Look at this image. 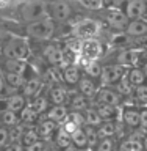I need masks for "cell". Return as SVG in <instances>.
Here are the masks:
<instances>
[{
	"instance_id": "6da1fadb",
	"label": "cell",
	"mask_w": 147,
	"mask_h": 151,
	"mask_svg": "<svg viewBox=\"0 0 147 151\" xmlns=\"http://www.w3.org/2000/svg\"><path fill=\"white\" fill-rule=\"evenodd\" d=\"M19 17L27 25L50 17L49 16V3L45 0H27L25 3H22L19 6Z\"/></svg>"
},
{
	"instance_id": "7a4b0ae2",
	"label": "cell",
	"mask_w": 147,
	"mask_h": 151,
	"mask_svg": "<svg viewBox=\"0 0 147 151\" xmlns=\"http://www.w3.org/2000/svg\"><path fill=\"white\" fill-rule=\"evenodd\" d=\"M2 54H3V58L27 61L31 54V49H30V44L23 38H9L2 46Z\"/></svg>"
},
{
	"instance_id": "3957f363",
	"label": "cell",
	"mask_w": 147,
	"mask_h": 151,
	"mask_svg": "<svg viewBox=\"0 0 147 151\" xmlns=\"http://www.w3.org/2000/svg\"><path fill=\"white\" fill-rule=\"evenodd\" d=\"M55 28H56V24L50 17H47V19H42V21L25 25V35L38 41H47L55 35Z\"/></svg>"
},
{
	"instance_id": "277c9868",
	"label": "cell",
	"mask_w": 147,
	"mask_h": 151,
	"mask_svg": "<svg viewBox=\"0 0 147 151\" xmlns=\"http://www.w3.org/2000/svg\"><path fill=\"white\" fill-rule=\"evenodd\" d=\"M143 57H144L143 49H138V47H125V49H121L119 54H117L116 65H119L125 69L141 68L139 65L143 63Z\"/></svg>"
},
{
	"instance_id": "5b68a950",
	"label": "cell",
	"mask_w": 147,
	"mask_h": 151,
	"mask_svg": "<svg viewBox=\"0 0 147 151\" xmlns=\"http://www.w3.org/2000/svg\"><path fill=\"white\" fill-rule=\"evenodd\" d=\"M127 69L122 66L113 63V65H103L102 66V74H100V83L102 87L107 88H114L122 79L125 77Z\"/></svg>"
},
{
	"instance_id": "8992f818",
	"label": "cell",
	"mask_w": 147,
	"mask_h": 151,
	"mask_svg": "<svg viewBox=\"0 0 147 151\" xmlns=\"http://www.w3.org/2000/svg\"><path fill=\"white\" fill-rule=\"evenodd\" d=\"M80 55L83 61H99V58L103 54V44L99 38H91V40H82L78 46Z\"/></svg>"
},
{
	"instance_id": "52a82bcc",
	"label": "cell",
	"mask_w": 147,
	"mask_h": 151,
	"mask_svg": "<svg viewBox=\"0 0 147 151\" xmlns=\"http://www.w3.org/2000/svg\"><path fill=\"white\" fill-rule=\"evenodd\" d=\"M102 32V24L96 21V19H83L80 21L77 25L74 27V35L78 38L80 41L82 40H91V38H99Z\"/></svg>"
},
{
	"instance_id": "ba28073f",
	"label": "cell",
	"mask_w": 147,
	"mask_h": 151,
	"mask_svg": "<svg viewBox=\"0 0 147 151\" xmlns=\"http://www.w3.org/2000/svg\"><path fill=\"white\" fill-rule=\"evenodd\" d=\"M49 16L55 24H66L72 16V8L66 0H53L49 5Z\"/></svg>"
},
{
	"instance_id": "9c48e42d",
	"label": "cell",
	"mask_w": 147,
	"mask_h": 151,
	"mask_svg": "<svg viewBox=\"0 0 147 151\" xmlns=\"http://www.w3.org/2000/svg\"><path fill=\"white\" fill-rule=\"evenodd\" d=\"M105 22L108 27L116 32H125L130 24L124 9H119V8H108L105 11Z\"/></svg>"
},
{
	"instance_id": "30bf717a",
	"label": "cell",
	"mask_w": 147,
	"mask_h": 151,
	"mask_svg": "<svg viewBox=\"0 0 147 151\" xmlns=\"http://www.w3.org/2000/svg\"><path fill=\"white\" fill-rule=\"evenodd\" d=\"M42 57H44L45 63L53 68H61L66 66V52L56 44H45L42 47Z\"/></svg>"
},
{
	"instance_id": "8fae6325",
	"label": "cell",
	"mask_w": 147,
	"mask_h": 151,
	"mask_svg": "<svg viewBox=\"0 0 147 151\" xmlns=\"http://www.w3.org/2000/svg\"><path fill=\"white\" fill-rule=\"evenodd\" d=\"M124 13L129 21H141L147 16V2L146 0H129L124 6Z\"/></svg>"
},
{
	"instance_id": "7c38bea8",
	"label": "cell",
	"mask_w": 147,
	"mask_h": 151,
	"mask_svg": "<svg viewBox=\"0 0 147 151\" xmlns=\"http://www.w3.org/2000/svg\"><path fill=\"white\" fill-rule=\"evenodd\" d=\"M69 98H70V94H69V91H67V88H66L64 83L50 87L49 96H47L50 106H67Z\"/></svg>"
},
{
	"instance_id": "4fadbf2b",
	"label": "cell",
	"mask_w": 147,
	"mask_h": 151,
	"mask_svg": "<svg viewBox=\"0 0 147 151\" xmlns=\"http://www.w3.org/2000/svg\"><path fill=\"white\" fill-rule=\"evenodd\" d=\"M94 102H100V104H107V106H113V107H119L122 102V96L116 91L114 88H107V87H100Z\"/></svg>"
},
{
	"instance_id": "5bb4252c",
	"label": "cell",
	"mask_w": 147,
	"mask_h": 151,
	"mask_svg": "<svg viewBox=\"0 0 147 151\" xmlns=\"http://www.w3.org/2000/svg\"><path fill=\"white\" fill-rule=\"evenodd\" d=\"M61 77H63V83L66 87H77L80 79L83 77V71L77 65H66L63 71H61Z\"/></svg>"
},
{
	"instance_id": "9a60e30c",
	"label": "cell",
	"mask_w": 147,
	"mask_h": 151,
	"mask_svg": "<svg viewBox=\"0 0 147 151\" xmlns=\"http://www.w3.org/2000/svg\"><path fill=\"white\" fill-rule=\"evenodd\" d=\"M99 90H100V85H99V82H96V80L86 77V76H83V77L80 79L78 85H77V91H78L80 94H83L85 98H88L89 101L96 99Z\"/></svg>"
},
{
	"instance_id": "2e32d148",
	"label": "cell",
	"mask_w": 147,
	"mask_h": 151,
	"mask_svg": "<svg viewBox=\"0 0 147 151\" xmlns=\"http://www.w3.org/2000/svg\"><path fill=\"white\" fill-rule=\"evenodd\" d=\"M141 109L135 106H127L121 110V121L124 123L130 129H138L139 127V120H141Z\"/></svg>"
},
{
	"instance_id": "e0dca14e",
	"label": "cell",
	"mask_w": 147,
	"mask_h": 151,
	"mask_svg": "<svg viewBox=\"0 0 147 151\" xmlns=\"http://www.w3.org/2000/svg\"><path fill=\"white\" fill-rule=\"evenodd\" d=\"M42 85H44V82H42V79L39 76H33L30 79H25V83H23V87L21 88V93L27 99H31V98H35L41 93Z\"/></svg>"
},
{
	"instance_id": "ac0fdd59",
	"label": "cell",
	"mask_w": 147,
	"mask_h": 151,
	"mask_svg": "<svg viewBox=\"0 0 147 151\" xmlns=\"http://www.w3.org/2000/svg\"><path fill=\"white\" fill-rule=\"evenodd\" d=\"M27 101L28 99L23 96L22 93H13V94H9V96H6L3 99V109L19 113L27 106Z\"/></svg>"
},
{
	"instance_id": "d6986e66",
	"label": "cell",
	"mask_w": 147,
	"mask_h": 151,
	"mask_svg": "<svg viewBox=\"0 0 147 151\" xmlns=\"http://www.w3.org/2000/svg\"><path fill=\"white\" fill-rule=\"evenodd\" d=\"M58 124L53 121H50V120H47V118H44L42 121H38V124H36V132H38V135L41 137V140H44L47 142L49 139H53L55 134H56V131H58Z\"/></svg>"
},
{
	"instance_id": "ffe728a7",
	"label": "cell",
	"mask_w": 147,
	"mask_h": 151,
	"mask_svg": "<svg viewBox=\"0 0 147 151\" xmlns=\"http://www.w3.org/2000/svg\"><path fill=\"white\" fill-rule=\"evenodd\" d=\"M92 107L97 110V113L100 115V118L103 121H116L117 118H121L119 107L107 106V104H100V102H94Z\"/></svg>"
},
{
	"instance_id": "44dd1931",
	"label": "cell",
	"mask_w": 147,
	"mask_h": 151,
	"mask_svg": "<svg viewBox=\"0 0 147 151\" xmlns=\"http://www.w3.org/2000/svg\"><path fill=\"white\" fill-rule=\"evenodd\" d=\"M44 115H45L47 120L53 121V123H56V124H61L63 121L67 120L69 107L67 106H50L49 110H47Z\"/></svg>"
},
{
	"instance_id": "7402d4cb",
	"label": "cell",
	"mask_w": 147,
	"mask_h": 151,
	"mask_svg": "<svg viewBox=\"0 0 147 151\" xmlns=\"http://www.w3.org/2000/svg\"><path fill=\"white\" fill-rule=\"evenodd\" d=\"M127 36H131V38H143L147 36V21L146 19H141V21H130L127 30L124 32Z\"/></svg>"
},
{
	"instance_id": "603a6c76",
	"label": "cell",
	"mask_w": 147,
	"mask_h": 151,
	"mask_svg": "<svg viewBox=\"0 0 147 151\" xmlns=\"http://www.w3.org/2000/svg\"><path fill=\"white\" fill-rule=\"evenodd\" d=\"M67 106H69V112H85L88 107H91L92 104L91 101H89L88 98H85L83 94H80L78 91L77 93H74L72 96L69 98V102H67Z\"/></svg>"
},
{
	"instance_id": "cb8c5ba5",
	"label": "cell",
	"mask_w": 147,
	"mask_h": 151,
	"mask_svg": "<svg viewBox=\"0 0 147 151\" xmlns=\"http://www.w3.org/2000/svg\"><path fill=\"white\" fill-rule=\"evenodd\" d=\"M39 113H38L35 109H31L30 106H27L19 112V118H21V123L25 127H36L38 124V120H39Z\"/></svg>"
},
{
	"instance_id": "d4e9b609",
	"label": "cell",
	"mask_w": 147,
	"mask_h": 151,
	"mask_svg": "<svg viewBox=\"0 0 147 151\" xmlns=\"http://www.w3.org/2000/svg\"><path fill=\"white\" fill-rule=\"evenodd\" d=\"M119 124L117 121H103L100 126L97 127L99 139H116L119 134Z\"/></svg>"
},
{
	"instance_id": "484cf974",
	"label": "cell",
	"mask_w": 147,
	"mask_h": 151,
	"mask_svg": "<svg viewBox=\"0 0 147 151\" xmlns=\"http://www.w3.org/2000/svg\"><path fill=\"white\" fill-rule=\"evenodd\" d=\"M127 82L130 83L131 88H136V87H141V85L147 83V76L144 73V68L127 69Z\"/></svg>"
},
{
	"instance_id": "4316f807",
	"label": "cell",
	"mask_w": 147,
	"mask_h": 151,
	"mask_svg": "<svg viewBox=\"0 0 147 151\" xmlns=\"http://www.w3.org/2000/svg\"><path fill=\"white\" fill-rule=\"evenodd\" d=\"M3 71L11 74H25L27 71V61L22 60H13V58H3Z\"/></svg>"
},
{
	"instance_id": "83f0119b",
	"label": "cell",
	"mask_w": 147,
	"mask_h": 151,
	"mask_svg": "<svg viewBox=\"0 0 147 151\" xmlns=\"http://www.w3.org/2000/svg\"><path fill=\"white\" fill-rule=\"evenodd\" d=\"M116 151H144V142L130 135L125 140H122Z\"/></svg>"
},
{
	"instance_id": "f1b7e54d",
	"label": "cell",
	"mask_w": 147,
	"mask_h": 151,
	"mask_svg": "<svg viewBox=\"0 0 147 151\" xmlns=\"http://www.w3.org/2000/svg\"><path fill=\"white\" fill-rule=\"evenodd\" d=\"M82 115H83V121H85V126H89V127H97L103 123V120L100 118V115L97 113V110L94 109L92 106L91 107H88L85 112H82Z\"/></svg>"
},
{
	"instance_id": "f546056e",
	"label": "cell",
	"mask_w": 147,
	"mask_h": 151,
	"mask_svg": "<svg viewBox=\"0 0 147 151\" xmlns=\"http://www.w3.org/2000/svg\"><path fill=\"white\" fill-rule=\"evenodd\" d=\"M39 77L42 79V82H49L50 87H53V85H60L61 82H63V77H61V71L60 68H53V66H49L44 73H42V76H39Z\"/></svg>"
},
{
	"instance_id": "4dcf8cb0",
	"label": "cell",
	"mask_w": 147,
	"mask_h": 151,
	"mask_svg": "<svg viewBox=\"0 0 147 151\" xmlns=\"http://www.w3.org/2000/svg\"><path fill=\"white\" fill-rule=\"evenodd\" d=\"M27 104H28L31 109H35V110L39 113V115H44V113L49 110V107H50L49 99H47L45 96H41V94H38V96L28 99Z\"/></svg>"
},
{
	"instance_id": "1f68e13d",
	"label": "cell",
	"mask_w": 147,
	"mask_h": 151,
	"mask_svg": "<svg viewBox=\"0 0 147 151\" xmlns=\"http://www.w3.org/2000/svg\"><path fill=\"white\" fill-rule=\"evenodd\" d=\"M0 124H2L3 127H6V129H9V127H13V126L21 124V118H19V113L3 109V112L0 113Z\"/></svg>"
},
{
	"instance_id": "d6a6232c",
	"label": "cell",
	"mask_w": 147,
	"mask_h": 151,
	"mask_svg": "<svg viewBox=\"0 0 147 151\" xmlns=\"http://www.w3.org/2000/svg\"><path fill=\"white\" fill-rule=\"evenodd\" d=\"M70 142H72V146H75L78 151L88 150V137H86V132H85L83 127L77 129L70 135Z\"/></svg>"
},
{
	"instance_id": "836d02e7",
	"label": "cell",
	"mask_w": 147,
	"mask_h": 151,
	"mask_svg": "<svg viewBox=\"0 0 147 151\" xmlns=\"http://www.w3.org/2000/svg\"><path fill=\"white\" fill-rule=\"evenodd\" d=\"M83 73L86 77L96 80V82H100V74H102V65L99 61H86Z\"/></svg>"
},
{
	"instance_id": "e575fe53",
	"label": "cell",
	"mask_w": 147,
	"mask_h": 151,
	"mask_svg": "<svg viewBox=\"0 0 147 151\" xmlns=\"http://www.w3.org/2000/svg\"><path fill=\"white\" fill-rule=\"evenodd\" d=\"M3 80H5V85L6 87H11V88H16V90H21L25 83V76L22 74H11V73H3Z\"/></svg>"
},
{
	"instance_id": "d590c367",
	"label": "cell",
	"mask_w": 147,
	"mask_h": 151,
	"mask_svg": "<svg viewBox=\"0 0 147 151\" xmlns=\"http://www.w3.org/2000/svg\"><path fill=\"white\" fill-rule=\"evenodd\" d=\"M53 142H55L56 148H58L60 151L72 145V142H70V135L66 134V132L61 129V127H58V131H56V134H55V137H53Z\"/></svg>"
},
{
	"instance_id": "8d00e7d4",
	"label": "cell",
	"mask_w": 147,
	"mask_h": 151,
	"mask_svg": "<svg viewBox=\"0 0 147 151\" xmlns=\"http://www.w3.org/2000/svg\"><path fill=\"white\" fill-rule=\"evenodd\" d=\"M27 127L22 124H17V126H13L8 129V134H9V143H22V139H23V132H25Z\"/></svg>"
},
{
	"instance_id": "74e56055",
	"label": "cell",
	"mask_w": 147,
	"mask_h": 151,
	"mask_svg": "<svg viewBox=\"0 0 147 151\" xmlns=\"http://www.w3.org/2000/svg\"><path fill=\"white\" fill-rule=\"evenodd\" d=\"M41 140V137L38 135V132H36V127H27L25 132H23V139H22V145L25 146H30L33 143H36V142H39Z\"/></svg>"
},
{
	"instance_id": "f35d334b",
	"label": "cell",
	"mask_w": 147,
	"mask_h": 151,
	"mask_svg": "<svg viewBox=\"0 0 147 151\" xmlns=\"http://www.w3.org/2000/svg\"><path fill=\"white\" fill-rule=\"evenodd\" d=\"M131 96H133L135 102L143 104V106L147 107V83L141 85V87L133 88V93H131Z\"/></svg>"
},
{
	"instance_id": "ab89813d",
	"label": "cell",
	"mask_w": 147,
	"mask_h": 151,
	"mask_svg": "<svg viewBox=\"0 0 147 151\" xmlns=\"http://www.w3.org/2000/svg\"><path fill=\"white\" fill-rule=\"evenodd\" d=\"M85 132H86V137H88V150L89 148H96L97 143H99V134H97V129L96 127H89V126H83Z\"/></svg>"
},
{
	"instance_id": "60d3db41",
	"label": "cell",
	"mask_w": 147,
	"mask_h": 151,
	"mask_svg": "<svg viewBox=\"0 0 147 151\" xmlns=\"http://www.w3.org/2000/svg\"><path fill=\"white\" fill-rule=\"evenodd\" d=\"M116 142L114 139H100L99 140L97 146L94 148V151H116Z\"/></svg>"
},
{
	"instance_id": "b9f144b4",
	"label": "cell",
	"mask_w": 147,
	"mask_h": 151,
	"mask_svg": "<svg viewBox=\"0 0 147 151\" xmlns=\"http://www.w3.org/2000/svg\"><path fill=\"white\" fill-rule=\"evenodd\" d=\"M60 127H61V129H63V131L66 132V134H69V135H72L74 132L77 131V129H80V126H78V124H75V123H74L72 120H70L69 116H67V120H66V121L61 123Z\"/></svg>"
},
{
	"instance_id": "7bdbcfd3",
	"label": "cell",
	"mask_w": 147,
	"mask_h": 151,
	"mask_svg": "<svg viewBox=\"0 0 147 151\" xmlns=\"http://www.w3.org/2000/svg\"><path fill=\"white\" fill-rule=\"evenodd\" d=\"M9 145V134L8 129L3 126H0V150H5Z\"/></svg>"
},
{
	"instance_id": "ee69618b",
	"label": "cell",
	"mask_w": 147,
	"mask_h": 151,
	"mask_svg": "<svg viewBox=\"0 0 147 151\" xmlns=\"http://www.w3.org/2000/svg\"><path fill=\"white\" fill-rule=\"evenodd\" d=\"M127 3H129V0H103V6H108V8L122 9Z\"/></svg>"
},
{
	"instance_id": "f6af8a7d",
	"label": "cell",
	"mask_w": 147,
	"mask_h": 151,
	"mask_svg": "<svg viewBox=\"0 0 147 151\" xmlns=\"http://www.w3.org/2000/svg\"><path fill=\"white\" fill-rule=\"evenodd\" d=\"M45 150H47V142H44V140H39L25 148V151H45Z\"/></svg>"
},
{
	"instance_id": "bcb514c9",
	"label": "cell",
	"mask_w": 147,
	"mask_h": 151,
	"mask_svg": "<svg viewBox=\"0 0 147 151\" xmlns=\"http://www.w3.org/2000/svg\"><path fill=\"white\" fill-rule=\"evenodd\" d=\"M82 2L91 9H99L103 6V0H82Z\"/></svg>"
},
{
	"instance_id": "7dc6e473",
	"label": "cell",
	"mask_w": 147,
	"mask_h": 151,
	"mask_svg": "<svg viewBox=\"0 0 147 151\" xmlns=\"http://www.w3.org/2000/svg\"><path fill=\"white\" fill-rule=\"evenodd\" d=\"M141 113V120H139V127H143V129H147V107L141 109L139 110Z\"/></svg>"
},
{
	"instance_id": "c3c4849f",
	"label": "cell",
	"mask_w": 147,
	"mask_h": 151,
	"mask_svg": "<svg viewBox=\"0 0 147 151\" xmlns=\"http://www.w3.org/2000/svg\"><path fill=\"white\" fill-rule=\"evenodd\" d=\"M2 151H25V146H23L22 143H9L5 150Z\"/></svg>"
},
{
	"instance_id": "681fc988",
	"label": "cell",
	"mask_w": 147,
	"mask_h": 151,
	"mask_svg": "<svg viewBox=\"0 0 147 151\" xmlns=\"http://www.w3.org/2000/svg\"><path fill=\"white\" fill-rule=\"evenodd\" d=\"M5 87H6V85H5V80H3V76L0 74V94H2L3 91H5Z\"/></svg>"
},
{
	"instance_id": "f907efd6",
	"label": "cell",
	"mask_w": 147,
	"mask_h": 151,
	"mask_svg": "<svg viewBox=\"0 0 147 151\" xmlns=\"http://www.w3.org/2000/svg\"><path fill=\"white\" fill-rule=\"evenodd\" d=\"M61 151H78V150L75 148V146L70 145V146H67V148H64V150H61Z\"/></svg>"
},
{
	"instance_id": "816d5d0a",
	"label": "cell",
	"mask_w": 147,
	"mask_h": 151,
	"mask_svg": "<svg viewBox=\"0 0 147 151\" xmlns=\"http://www.w3.org/2000/svg\"><path fill=\"white\" fill-rule=\"evenodd\" d=\"M3 112V102H2V99H0V113Z\"/></svg>"
},
{
	"instance_id": "f5cc1de1",
	"label": "cell",
	"mask_w": 147,
	"mask_h": 151,
	"mask_svg": "<svg viewBox=\"0 0 147 151\" xmlns=\"http://www.w3.org/2000/svg\"><path fill=\"white\" fill-rule=\"evenodd\" d=\"M144 73H146V76H147V61L144 63Z\"/></svg>"
},
{
	"instance_id": "db71d44e",
	"label": "cell",
	"mask_w": 147,
	"mask_h": 151,
	"mask_svg": "<svg viewBox=\"0 0 147 151\" xmlns=\"http://www.w3.org/2000/svg\"><path fill=\"white\" fill-rule=\"evenodd\" d=\"M146 2H147V0H146Z\"/></svg>"
},
{
	"instance_id": "11a10c76",
	"label": "cell",
	"mask_w": 147,
	"mask_h": 151,
	"mask_svg": "<svg viewBox=\"0 0 147 151\" xmlns=\"http://www.w3.org/2000/svg\"><path fill=\"white\" fill-rule=\"evenodd\" d=\"M86 151H88V150H86Z\"/></svg>"
}]
</instances>
